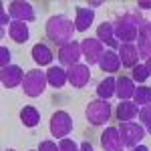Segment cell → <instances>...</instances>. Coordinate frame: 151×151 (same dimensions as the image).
<instances>
[{"label": "cell", "mask_w": 151, "mask_h": 151, "mask_svg": "<svg viewBox=\"0 0 151 151\" xmlns=\"http://www.w3.org/2000/svg\"><path fill=\"white\" fill-rule=\"evenodd\" d=\"M119 133H121V137H123L125 147H129V149L141 145V141H143V137H145V129L141 127L139 123H135V121L119 123Z\"/></svg>", "instance_id": "obj_5"}, {"label": "cell", "mask_w": 151, "mask_h": 151, "mask_svg": "<svg viewBox=\"0 0 151 151\" xmlns=\"http://www.w3.org/2000/svg\"><path fill=\"white\" fill-rule=\"evenodd\" d=\"M10 65V50L6 47H0V69Z\"/></svg>", "instance_id": "obj_29"}, {"label": "cell", "mask_w": 151, "mask_h": 151, "mask_svg": "<svg viewBox=\"0 0 151 151\" xmlns=\"http://www.w3.org/2000/svg\"><path fill=\"white\" fill-rule=\"evenodd\" d=\"M149 69H147V67H145V63H143V65H137V67H133V69H131V79H133V81L135 83H145L147 81V79H149Z\"/></svg>", "instance_id": "obj_26"}, {"label": "cell", "mask_w": 151, "mask_h": 151, "mask_svg": "<svg viewBox=\"0 0 151 151\" xmlns=\"http://www.w3.org/2000/svg\"><path fill=\"white\" fill-rule=\"evenodd\" d=\"M131 151H149V149H147L145 145H137V147H133Z\"/></svg>", "instance_id": "obj_34"}, {"label": "cell", "mask_w": 151, "mask_h": 151, "mask_svg": "<svg viewBox=\"0 0 151 151\" xmlns=\"http://www.w3.org/2000/svg\"><path fill=\"white\" fill-rule=\"evenodd\" d=\"M73 129V117L67 111H55L50 117V133L55 139H65Z\"/></svg>", "instance_id": "obj_6"}, {"label": "cell", "mask_w": 151, "mask_h": 151, "mask_svg": "<svg viewBox=\"0 0 151 151\" xmlns=\"http://www.w3.org/2000/svg\"><path fill=\"white\" fill-rule=\"evenodd\" d=\"M20 121H22L24 127H36L38 123H40V113H38V109L35 107H22V111H20Z\"/></svg>", "instance_id": "obj_24"}, {"label": "cell", "mask_w": 151, "mask_h": 151, "mask_svg": "<svg viewBox=\"0 0 151 151\" xmlns=\"http://www.w3.org/2000/svg\"><path fill=\"white\" fill-rule=\"evenodd\" d=\"M137 6L143 8V10H151V2H147V0H139V2H137Z\"/></svg>", "instance_id": "obj_32"}, {"label": "cell", "mask_w": 151, "mask_h": 151, "mask_svg": "<svg viewBox=\"0 0 151 151\" xmlns=\"http://www.w3.org/2000/svg\"><path fill=\"white\" fill-rule=\"evenodd\" d=\"M32 60H35L38 67H47L52 63V58H55V50L48 47L47 42H36L35 47H32Z\"/></svg>", "instance_id": "obj_16"}, {"label": "cell", "mask_w": 151, "mask_h": 151, "mask_svg": "<svg viewBox=\"0 0 151 151\" xmlns=\"http://www.w3.org/2000/svg\"><path fill=\"white\" fill-rule=\"evenodd\" d=\"M47 73L45 70H28L24 75V81H22V91L26 97H38V95L45 93L47 89Z\"/></svg>", "instance_id": "obj_4"}, {"label": "cell", "mask_w": 151, "mask_h": 151, "mask_svg": "<svg viewBox=\"0 0 151 151\" xmlns=\"http://www.w3.org/2000/svg\"><path fill=\"white\" fill-rule=\"evenodd\" d=\"M81 57H83L81 42H77V40H73V42L58 48V63H60V67H69L70 69V67L79 65Z\"/></svg>", "instance_id": "obj_7"}, {"label": "cell", "mask_w": 151, "mask_h": 151, "mask_svg": "<svg viewBox=\"0 0 151 151\" xmlns=\"http://www.w3.org/2000/svg\"><path fill=\"white\" fill-rule=\"evenodd\" d=\"M139 121L141 127L145 129V133H151V105L139 107Z\"/></svg>", "instance_id": "obj_27"}, {"label": "cell", "mask_w": 151, "mask_h": 151, "mask_svg": "<svg viewBox=\"0 0 151 151\" xmlns=\"http://www.w3.org/2000/svg\"><path fill=\"white\" fill-rule=\"evenodd\" d=\"M28 26L26 22H20V20H12V24L8 26V36H10L14 42H18V45H24L26 40H28Z\"/></svg>", "instance_id": "obj_21"}, {"label": "cell", "mask_w": 151, "mask_h": 151, "mask_svg": "<svg viewBox=\"0 0 151 151\" xmlns=\"http://www.w3.org/2000/svg\"><path fill=\"white\" fill-rule=\"evenodd\" d=\"M111 103L109 101H105V99H93L91 103L87 105V109H85V117H87V121H89V125H93V127H101L105 123H109L111 121Z\"/></svg>", "instance_id": "obj_3"}, {"label": "cell", "mask_w": 151, "mask_h": 151, "mask_svg": "<svg viewBox=\"0 0 151 151\" xmlns=\"http://www.w3.org/2000/svg\"><path fill=\"white\" fill-rule=\"evenodd\" d=\"M145 67H147V69H149V73H151V57L145 58Z\"/></svg>", "instance_id": "obj_35"}, {"label": "cell", "mask_w": 151, "mask_h": 151, "mask_svg": "<svg viewBox=\"0 0 151 151\" xmlns=\"http://www.w3.org/2000/svg\"><path fill=\"white\" fill-rule=\"evenodd\" d=\"M99 67H101V70H105V73H117L119 67H121V60H119L117 50L107 48L103 52V57H101V60H99Z\"/></svg>", "instance_id": "obj_20"}, {"label": "cell", "mask_w": 151, "mask_h": 151, "mask_svg": "<svg viewBox=\"0 0 151 151\" xmlns=\"http://www.w3.org/2000/svg\"><path fill=\"white\" fill-rule=\"evenodd\" d=\"M115 117H117V121H119V123L133 121L135 117H139V105H135L133 101H123V103L117 105Z\"/></svg>", "instance_id": "obj_17"}, {"label": "cell", "mask_w": 151, "mask_h": 151, "mask_svg": "<svg viewBox=\"0 0 151 151\" xmlns=\"http://www.w3.org/2000/svg\"><path fill=\"white\" fill-rule=\"evenodd\" d=\"M117 91V79L115 77H107L103 81L97 85V97L99 99H105V101H109Z\"/></svg>", "instance_id": "obj_23"}, {"label": "cell", "mask_w": 151, "mask_h": 151, "mask_svg": "<svg viewBox=\"0 0 151 151\" xmlns=\"http://www.w3.org/2000/svg\"><path fill=\"white\" fill-rule=\"evenodd\" d=\"M4 151H14V149H4Z\"/></svg>", "instance_id": "obj_36"}, {"label": "cell", "mask_w": 151, "mask_h": 151, "mask_svg": "<svg viewBox=\"0 0 151 151\" xmlns=\"http://www.w3.org/2000/svg\"><path fill=\"white\" fill-rule=\"evenodd\" d=\"M137 50L141 58L151 57V20H145L141 24L139 36H137Z\"/></svg>", "instance_id": "obj_14"}, {"label": "cell", "mask_w": 151, "mask_h": 151, "mask_svg": "<svg viewBox=\"0 0 151 151\" xmlns=\"http://www.w3.org/2000/svg\"><path fill=\"white\" fill-rule=\"evenodd\" d=\"M145 20H141L139 14H133V12H125L123 16H119L113 26H115V36L117 40H121V45L125 42H135L137 36H139V28Z\"/></svg>", "instance_id": "obj_2"}, {"label": "cell", "mask_w": 151, "mask_h": 151, "mask_svg": "<svg viewBox=\"0 0 151 151\" xmlns=\"http://www.w3.org/2000/svg\"><path fill=\"white\" fill-rule=\"evenodd\" d=\"M117 55H119L121 65H123V67H127V69H133V67H137V65H139V58L141 57H139V50H137V45H135V42L119 45Z\"/></svg>", "instance_id": "obj_13"}, {"label": "cell", "mask_w": 151, "mask_h": 151, "mask_svg": "<svg viewBox=\"0 0 151 151\" xmlns=\"http://www.w3.org/2000/svg\"><path fill=\"white\" fill-rule=\"evenodd\" d=\"M95 20V12L93 8H85V6H77L75 8V28L79 30V32H85Z\"/></svg>", "instance_id": "obj_18"}, {"label": "cell", "mask_w": 151, "mask_h": 151, "mask_svg": "<svg viewBox=\"0 0 151 151\" xmlns=\"http://www.w3.org/2000/svg\"><path fill=\"white\" fill-rule=\"evenodd\" d=\"M47 81L50 87H55V89H63L67 81H69V77H67V70L63 69V67H50L47 70Z\"/></svg>", "instance_id": "obj_22"}, {"label": "cell", "mask_w": 151, "mask_h": 151, "mask_svg": "<svg viewBox=\"0 0 151 151\" xmlns=\"http://www.w3.org/2000/svg\"><path fill=\"white\" fill-rule=\"evenodd\" d=\"M75 22H70L69 16L65 14H55L48 18L47 26H45V32H47V38L55 45V47H65L73 42V35H75Z\"/></svg>", "instance_id": "obj_1"}, {"label": "cell", "mask_w": 151, "mask_h": 151, "mask_svg": "<svg viewBox=\"0 0 151 151\" xmlns=\"http://www.w3.org/2000/svg\"><path fill=\"white\" fill-rule=\"evenodd\" d=\"M67 77H69L70 87L83 89V87H87V83L91 81V69H89L87 63H79V65L67 69Z\"/></svg>", "instance_id": "obj_9"}, {"label": "cell", "mask_w": 151, "mask_h": 151, "mask_svg": "<svg viewBox=\"0 0 151 151\" xmlns=\"http://www.w3.org/2000/svg\"><path fill=\"white\" fill-rule=\"evenodd\" d=\"M97 38H99L103 45H107L111 50H117V48H119V40H117V36H115V26H113V22L99 24V28H97Z\"/></svg>", "instance_id": "obj_15"}, {"label": "cell", "mask_w": 151, "mask_h": 151, "mask_svg": "<svg viewBox=\"0 0 151 151\" xmlns=\"http://www.w3.org/2000/svg\"><path fill=\"white\" fill-rule=\"evenodd\" d=\"M81 151H95L93 145H91V141H83L81 143Z\"/></svg>", "instance_id": "obj_33"}, {"label": "cell", "mask_w": 151, "mask_h": 151, "mask_svg": "<svg viewBox=\"0 0 151 151\" xmlns=\"http://www.w3.org/2000/svg\"><path fill=\"white\" fill-rule=\"evenodd\" d=\"M24 75H26V73H22V69L16 67V65H8V67H4V69L0 70L2 87H6V89H14V87L22 85Z\"/></svg>", "instance_id": "obj_12"}, {"label": "cell", "mask_w": 151, "mask_h": 151, "mask_svg": "<svg viewBox=\"0 0 151 151\" xmlns=\"http://www.w3.org/2000/svg\"><path fill=\"white\" fill-rule=\"evenodd\" d=\"M83 57L87 58V65H99V60L103 57V42L95 36V38H83L81 42Z\"/></svg>", "instance_id": "obj_8"}, {"label": "cell", "mask_w": 151, "mask_h": 151, "mask_svg": "<svg viewBox=\"0 0 151 151\" xmlns=\"http://www.w3.org/2000/svg\"><path fill=\"white\" fill-rule=\"evenodd\" d=\"M8 14H10L14 20H20V22H32L36 18L35 8L30 2H20V0H14L8 6Z\"/></svg>", "instance_id": "obj_10"}, {"label": "cell", "mask_w": 151, "mask_h": 151, "mask_svg": "<svg viewBox=\"0 0 151 151\" xmlns=\"http://www.w3.org/2000/svg\"><path fill=\"white\" fill-rule=\"evenodd\" d=\"M133 103L139 107L151 105V87H137L135 95H133Z\"/></svg>", "instance_id": "obj_25"}, {"label": "cell", "mask_w": 151, "mask_h": 151, "mask_svg": "<svg viewBox=\"0 0 151 151\" xmlns=\"http://www.w3.org/2000/svg\"><path fill=\"white\" fill-rule=\"evenodd\" d=\"M38 151H60V149H58V145L55 143V141L45 139L40 145H38Z\"/></svg>", "instance_id": "obj_30"}, {"label": "cell", "mask_w": 151, "mask_h": 151, "mask_svg": "<svg viewBox=\"0 0 151 151\" xmlns=\"http://www.w3.org/2000/svg\"><path fill=\"white\" fill-rule=\"evenodd\" d=\"M115 95L121 99V101H129V99H133V95H135V81H133L131 77H127V75H119Z\"/></svg>", "instance_id": "obj_19"}, {"label": "cell", "mask_w": 151, "mask_h": 151, "mask_svg": "<svg viewBox=\"0 0 151 151\" xmlns=\"http://www.w3.org/2000/svg\"><path fill=\"white\" fill-rule=\"evenodd\" d=\"M6 24H8V26H10V24H12V22H10V14H6V10L2 8V10H0V26L4 28Z\"/></svg>", "instance_id": "obj_31"}, {"label": "cell", "mask_w": 151, "mask_h": 151, "mask_svg": "<svg viewBox=\"0 0 151 151\" xmlns=\"http://www.w3.org/2000/svg\"><path fill=\"white\" fill-rule=\"evenodd\" d=\"M58 149L60 151H81V147L73 139H67V137H65V139H60V143H58Z\"/></svg>", "instance_id": "obj_28"}, {"label": "cell", "mask_w": 151, "mask_h": 151, "mask_svg": "<svg viewBox=\"0 0 151 151\" xmlns=\"http://www.w3.org/2000/svg\"><path fill=\"white\" fill-rule=\"evenodd\" d=\"M101 145L105 151H125V143L119 133V127H107L101 133Z\"/></svg>", "instance_id": "obj_11"}]
</instances>
